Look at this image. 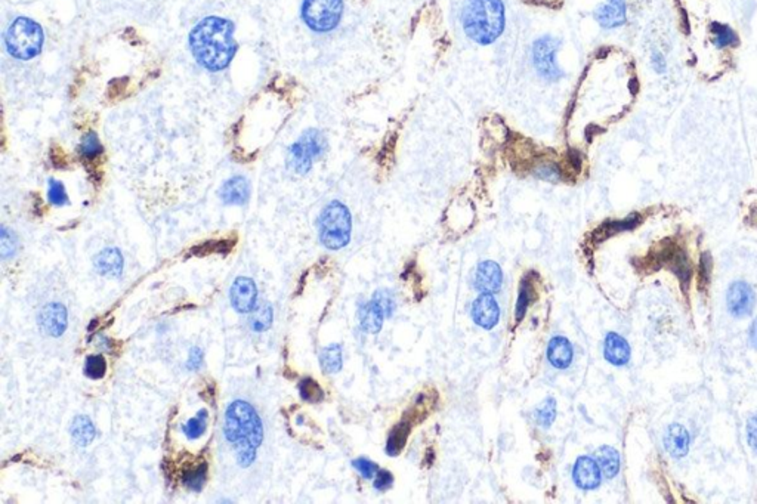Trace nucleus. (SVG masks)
Returning a JSON list of instances; mask_svg holds the SVG:
<instances>
[{"label": "nucleus", "mask_w": 757, "mask_h": 504, "mask_svg": "<svg viewBox=\"0 0 757 504\" xmlns=\"http://www.w3.org/2000/svg\"><path fill=\"white\" fill-rule=\"evenodd\" d=\"M190 48L200 65L211 72H220L237 52L234 24L219 17L204 18L190 34Z\"/></svg>", "instance_id": "obj_1"}, {"label": "nucleus", "mask_w": 757, "mask_h": 504, "mask_svg": "<svg viewBox=\"0 0 757 504\" xmlns=\"http://www.w3.org/2000/svg\"><path fill=\"white\" fill-rule=\"evenodd\" d=\"M462 24L466 36L475 43L491 44L505 30V5L502 0H466Z\"/></svg>", "instance_id": "obj_2"}, {"label": "nucleus", "mask_w": 757, "mask_h": 504, "mask_svg": "<svg viewBox=\"0 0 757 504\" xmlns=\"http://www.w3.org/2000/svg\"><path fill=\"white\" fill-rule=\"evenodd\" d=\"M224 435L237 450L258 448L263 439L262 420L249 403L234 401L227 408Z\"/></svg>", "instance_id": "obj_3"}, {"label": "nucleus", "mask_w": 757, "mask_h": 504, "mask_svg": "<svg viewBox=\"0 0 757 504\" xmlns=\"http://www.w3.org/2000/svg\"><path fill=\"white\" fill-rule=\"evenodd\" d=\"M352 218L349 209L341 202L324 207L318 219L320 241L325 249L341 250L351 240Z\"/></svg>", "instance_id": "obj_4"}, {"label": "nucleus", "mask_w": 757, "mask_h": 504, "mask_svg": "<svg viewBox=\"0 0 757 504\" xmlns=\"http://www.w3.org/2000/svg\"><path fill=\"white\" fill-rule=\"evenodd\" d=\"M43 30L36 21L17 18L5 34L8 52L18 60H31L40 54L43 46Z\"/></svg>", "instance_id": "obj_5"}, {"label": "nucleus", "mask_w": 757, "mask_h": 504, "mask_svg": "<svg viewBox=\"0 0 757 504\" xmlns=\"http://www.w3.org/2000/svg\"><path fill=\"white\" fill-rule=\"evenodd\" d=\"M327 147L324 135L316 129H309L299 138L288 149L287 166L298 174H307L311 170L312 161L321 157Z\"/></svg>", "instance_id": "obj_6"}, {"label": "nucleus", "mask_w": 757, "mask_h": 504, "mask_svg": "<svg viewBox=\"0 0 757 504\" xmlns=\"http://www.w3.org/2000/svg\"><path fill=\"white\" fill-rule=\"evenodd\" d=\"M342 14V0H305L302 5V18L311 30L317 33L334 30L339 26Z\"/></svg>", "instance_id": "obj_7"}, {"label": "nucleus", "mask_w": 757, "mask_h": 504, "mask_svg": "<svg viewBox=\"0 0 757 504\" xmlns=\"http://www.w3.org/2000/svg\"><path fill=\"white\" fill-rule=\"evenodd\" d=\"M561 42L552 36H543L532 44V63L537 73L549 81L562 77V70L556 63V54Z\"/></svg>", "instance_id": "obj_8"}, {"label": "nucleus", "mask_w": 757, "mask_h": 504, "mask_svg": "<svg viewBox=\"0 0 757 504\" xmlns=\"http://www.w3.org/2000/svg\"><path fill=\"white\" fill-rule=\"evenodd\" d=\"M229 298L232 308L237 312H252L256 308V302H258V288H256L254 281L246 277H238L232 283Z\"/></svg>", "instance_id": "obj_9"}, {"label": "nucleus", "mask_w": 757, "mask_h": 504, "mask_svg": "<svg viewBox=\"0 0 757 504\" xmlns=\"http://www.w3.org/2000/svg\"><path fill=\"white\" fill-rule=\"evenodd\" d=\"M726 303L729 312L733 316H745L750 315L754 308L756 295L747 283L737 281V283H732L728 288Z\"/></svg>", "instance_id": "obj_10"}, {"label": "nucleus", "mask_w": 757, "mask_h": 504, "mask_svg": "<svg viewBox=\"0 0 757 504\" xmlns=\"http://www.w3.org/2000/svg\"><path fill=\"white\" fill-rule=\"evenodd\" d=\"M39 325L48 336H63L68 325V315L64 304L55 302L44 304L39 312Z\"/></svg>", "instance_id": "obj_11"}, {"label": "nucleus", "mask_w": 757, "mask_h": 504, "mask_svg": "<svg viewBox=\"0 0 757 504\" xmlns=\"http://www.w3.org/2000/svg\"><path fill=\"white\" fill-rule=\"evenodd\" d=\"M472 318L476 325L491 330L500 318V308L491 293H482L472 304Z\"/></svg>", "instance_id": "obj_12"}, {"label": "nucleus", "mask_w": 757, "mask_h": 504, "mask_svg": "<svg viewBox=\"0 0 757 504\" xmlns=\"http://www.w3.org/2000/svg\"><path fill=\"white\" fill-rule=\"evenodd\" d=\"M574 482L581 489H595L599 487L602 479V471L596 460L592 457H578L573 469Z\"/></svg>", "instance_id": "obj_13"}, {"label": "nucleus", "mask_w": 757, "mask_h": 504, "mask_svg": "<svg viewBox=\"0 0 757 504\" xmlns=\"http://www.w3.org/2000/svg\"><path fill=\"white\" fill-rule=\"evenodd\" d=\"M595 18L598 24L605 30H612L624 26L627 19L626 0H605L598 6Z\"/></svg>", "instance_id": "obj_14"}, {"label": "nucleus", "mask_w": 757, "mask_h": 504, "mask_svg": "<svg viewBox=\"0 0 757 504\" xmlns=\"http://www.w3.org/2000/svg\"><path fill=\"white\" fill-rule=\"evenodd\" d=\"M503 283V273L494 261H484L476 268L475 287L482 293H496Z\"/></svg>", "instance_id": "obj_15"}, {"label": "nucleus", "mask_w": 757, "mask_h": 504, "mask_svg": "<svg viewBox=\"0 0 757 504\" xmlns=\"http://www.w3.org/2000/svg\"><path fill=\"white\" fill-rule=\"evenodd\" d=\"M603 355L610 364L621 367L630 359V346L624 337L617 333H608L603 343Z\"/></svg>", "instance_id": "obj_16"}, {"label": "nucleus", "mask_w": 757, "mask_h": 504, "mask_svg": "<svg viewBox=\"0 0 757 504\" xmlns=\"http://www.w3.org/2000/svg\"><path fill=\"white\" fill-rule=\"evenodd\" d=\"M574 358L573 345L567 337L555 336L547 346V359L557 370H565L571 366Z\"/></svg>", "instance_id": "obj_17"}, {"label": "nucleus", "mask_w": 757, "mask_h": 504, "mask_svg": "<svg viewBox=\"0 0 757 504\" xmlns=\"http://www.w3.org/2000/svg\"><path fill=\"white\" fill-rule=\"evenodd\" d=\"M219 197L225 204L243 206L249 202L250 186L243 177H234L228 179L219 191Z\"/></svg>", "instance_id": "obj_18"}, {"label": "nucleus", "mask_w": 757, "mask_h": 504, "mask_svg": "<svg viewBox=\"0 0 757 504\" xmlns=\"http://www.w3.org/2000/svg\"><path fill=\"white\" fill-rule=\"evenodd\" d=\"M123 256L119 249H104L95 257L97 271L108 278H119L123 273Z\"/></svg>", "instance_id": "obj_19"}, {"label": "nucleus", "mask_w": 757, "mask_h": 504, "mask_svg": "<svg viewBox=\"0 0 757 504\" xmlns=\"http://www.w3.org/2000/svg\"><path fill=\"white\" fill-rule=\"evenodd\" d=\"M665 447L673 459H682L690 450V433L682 425H671L666 430Z\"/></svg>", "instance_id": "obj_20"}, {"label": "nucleus", "mask_w": 757, "mask_h": 504, "mask_svg": "<svg viewBox=\"0 0 757 504\" xmlns=\"http://www.w3.org/2000/svg\"><path fill=\"white\" fill-rule=\"evenodd\" d=\"M359 325L363 330L368 334H377L383 325V320H385V314L379 308V304L375 300H370L364 303L359 308Z\"/></svg>", "instance_id": "obj_21"}, {"label": "nucleus", "mask_w": 757, "mask_h": 504, "mask_svg": "<svg viewBox=\"0 0 757 504\" xmlns=\"http://www.w3.org/2000/svg\"><path fill=\"white\" fill-rule=\"evenodd\" d=\"M70 433H72V438L79 447H88V445L95 439L97 429L95 426H93L89 417L77 416L73 420L72 428H70Z\"/></svg>", "instance_id": "obj_22"}, {"label": "nucleus", "mask_w": 757, "mask_h": 504, "mask_svg": "<svg viewBox=\"0 0 757 504\" xmlns=\"http://www.w3.org/2000/svg\"><path fill=\"white\" fill-rule=\"evenodd\" d=\"M665 262L670 266L671 271L678 275V278L681 279V283H682L683 286H688V284H690V279H691V265H690V261H688V256H686L682 250L671 249V250L666 254Z\"/></svg>", "instance_id": "obj_23"}, {"label": "nucleus", "mask_w": 757, "mask_h": 504, "mask_svg": "<svg viewBox=\"0 0 757 504\" xmlns=\"http://www.w3.org/2000/svg\"><path fill=\"white\" fill-rule=\"evenodd\" d=\"M534 299H535V287H534L532 275H527L526 278L522 279L521 287H519V293H518V300H516V307H515V320H516V323H521L523 320V316L527 315V311H528L530 304L532 303Z\"/></svg>", "instance_id": "obj_24"}, {"label": "nucleus", "mask_w": 757, "mask_h": 504, "mask_svg": "<svg viewBox=\"0 0 757 504\" xmlns=\"http://www.w3.org/2000/svg\"><path fill=\"white\" fill-rule=\"evenodd\" d=\"M410 430H412V421L409 418H402L400 423L392 429L386 442V453L389 455H398L401 453V450L407 444V438H409L410 435Z\"/></svg>", "instance_id": "obj_25"}, {"label": "nucleus", "mask_w": 757, "mask_h": 504, "mask_svg": "<svg viewBox=\"0 0 757 504\" xmlns=\"http://www.w3.org/2000/svg\"><path fill=\"white\" fill-rule=\"evenodd\" d=\"M596 462L605 478H614L620 471V454L612 447H601L596 451Z\"/></svg>", "instance_id": "obj_26"}, {"label": "nucleus", "mask_w": 757, "mask_h": 504, "mask_svg": "<svg viewBox=\"0 0 757 504\" xmlns=\"http://www.w3.org/2000/svg\"><path fill=\"white\" fill-rule=\"evenodd\" d=\"M640 224V216L637 213H633L630 216H627L624 219H620V220H610L607 222V224H603L599 231L596 232V236L603 240V238H608V237H612L615 236V234H620V232H624V231H628V229H633L635 227H637Z\"/></svg>", "instance_id": "obj_27"}, {"label": "nucleus", "mask_w": 757, "mask_h": 504, "mask_svg": "<svg viewBox=\"0 0 757 504\" xmlns=\"http://www.w3.org/2000/svg\"><path fill=\"white\" fill-rule=\"evenodd\" d=\"M710 33H712V43L717 49H728L738 43L737 33L722 22H712Z\"/></svg>", "instance_id": "obj_28"}, {"label": "nucleus", "mask_w": 757, "mask_h": 504, "mask_svg": "<svg viewBox=\"0 0 757 504\" xmlns=\"http://www.w3.org/2000/svg\"><path fill=\"white\" fill-rule=\"evenodd\" d=\"M320 362H321V367H323L324 373H327V374L339 373L342 370V366H343L341 345L334 343V345L324 348L321 350V354H320Z\"/></svg>", "instance_id": "obj_29"}, {"label": "nucleus", "mask_w": 757, "mask_h": 504, "mask_svg": "<svg viewBox=\"0 0 757 504\" xmlns=\"http://www.w3.org/2000/svg\"><path fill=\"white\" fill-rule=\"evenodd\" d=\"M206 480H207V464L206 463H202V464H197L195 467L186 469V471L182 473V484L188 489L194 491V492H200L204 488Z\"/></svg>", "instance_id": "obj_30"}, {"label": "nucleus", "mask_w": 757, "mask_h": 504, "mask_svg": "<svg viewBox=\"0 0 757 504\" xmlns=\"http://www.w3.org/2000/svg\"><path fill=\"white\" fill-rule=\"evenodd\" d=\"M206 428H207V412L206 409H200L194 418H190L186 423L182 425V432L188 439H197L206 432Z\"/></svg>", "instance_id": "obj_31"}, {"label": "nucleus", "mask_w": 757, "mask_h": 504, "mask_svg": "<svg viewBox=\"0 0 757 504\" xmlns=\"http://www.w3.org/2000/svg\"><path fill=\"white\" fill-rule=\"evenodd\" d=\"M299 393L302 400L311 404H318L324 400V392L321 386L311 377H307L299 383Z\"/></svg>", "instance_id": "obj_32"}, {"label": "nucleus", "mask_w": 757, "mask_h": 504, "mask_svg": "<svg viewBox=\"0 0 757 504\" xmlns=\"http://www.w3.org/2000/svg\"><path fill=\"white\" fill-rule=\"evenodd\" d=\"M556 417V401L555 398H546V400L535 409V418L543 428H551Z\"/></svg>", "instance_id": "obj_33"}, {"label": "nucleus", "mask_w": 757, "mask_h": 504, "mask_svg": "<svg viewBox=\"0 0 757 504\" xmlns=\"http://www.w3.org/2000/svg\"><path fill=\"white\" fill-rule=\"evenodd\" d=\"M107 371V361L102 355H89L85 362V374L92 379L98 380L106 376Z\"/></svg>", "instance_id": "obj_34"}, {"label": "nucleus", "mask_w": 757, "mask_h": 504, "mask_svg": "<svg viewBox=\"0 0 757 504\" xmlns=\"http://www.w3.org/2000/svg\"><path fill=\"white\" fill-rule=\"evenodd\" d=\"M102 152V145L99 143V138L95 132H88L83 138H81L80 144V154L86 158H95Z\"/></svg>", "instance_id": "obj_35"}, {"label": "nucleus", "mask_w": 757, "mask_h": 504, "mask_svg": "<svg viewBox=\"0 0 757 504\" xmlns=\"http://www.w3.org/2000/svg\"><path fill=\"white\" fill-rule=\"evenodd\" d=\"M17 247L18 243L15 236L10 231H8L6 227H3L2 232H0V253H2L3 259L13 257L17 253Z\"/></svg>", "instance_id": "obj_36"}, {"label": "nucleus", "mask_w": 757, "mask_h": 504, "mask_svg": "<svg viewBox=\"0 0 757 504\" xmlns=\"http://www.w3.org/2000/svg\"><path fill=\"white\" fill-rule=\"evenodd\" d=\"M48 200L54 206H65V204H68V197H67V193H65L63 182L56 181V179H49Z\"/></svg>", "instance_id": "obj_37"}, {"label": "nucleus", "mask_w": 757, "mask_h": 504, "mask_svg": "<svg viewBox=\"0 0 757 504\" xmlns=\"http://www.w3.org/2000/svg\"><path fill=\"white\" fill-rule=\"evenodd\" d=\"M373 300L379 304V308L383 311L385 316H391L393 311L397 309V302H395V298L389 290H377L375 296H373Z\"/></svg>", "instance_id": "obj_38"}, {"label": "nucleus", "mask_w": 757, "mask_h": 504, "mask_svg": "<svg viewBox=\"0 0 757 504\" xmlns=\"http://www.w3.org/2000/svg\"><path fill=\"white\" fill-rule=\"evenodd\" d=\"M271 324H272V308L270 307V304H265V307L258 312V315L253 318L252 327L254 332H265L271 327Z\"/></svg>", "instance_id": "obj_39"}, {"label": "nucleus", "mask_w": 757, "mask_h": 504, "mask_svg": "<svg viewBox=\"0 0 757 504\" xmlns=\"http://www.w3.org/2000/svg\"><path fill=\"white\" fill-rule=\"evenodd\" d=\"M535 177L544 181H559L562 177V172L556 166V164L544 163L535 169Z\"/></svg>", "instance_id": "obj_40"}, {"label": "nucleus", "mask_w": 757, "mask_h": 504, "mask_svg": "<svg viewBox=\"0 0 757 504\" xmlns=\"http://www.w3.org/2000/svg\"><path fill=\"white\" fill-rule=\"evenodd\" d=\"M352 466L357 469V472L366 478V479H373L376 476V473L379 472V467L376 463H373L371 460L368 459H364V457H361V459H357L352 462Z\"/></svg>", "instance_id": "obj_41"}, {"label": "nucleus", "mask_w": 757, "mask_h": 504, "mask_svg": "<svg viewBox=\"0 0 757 504\" xmlns=\"http://www.w3.org/2000/svg\"><path fill=\"white\" fill-rule=\"evenodd\" d=\"M392 484H393V476L388 471H379L375 476V480H373V485H375V488L379 491H385L391 488Z\"/></svg>", "instance_id": "obj_42"}, {"label": "nucleus", "mask_w": 757, "mask_h": 504, "mask_svg": "<svg viewBox=\"0 0 757 504\" xmlns=\"http://www.w3.org/2000/svg\"><path fill=\"white\" fill-rule=\"evenodd\" d=\"M202 364H203V350L200 348H193L190 350L188 361H186V368L195 371L202 367Z\"/></svg>", "instance_id": "obj_43"}, {"label": "nucleus", "mask_w": 757, "mask_h": 504, "mask_svg": "<svg viewBox=\"0 0 757 504\" xmlns=\"http://www.w3.org/2000/svg\"><path fill=\"white\" fill-rule=\"evenodd\" d=\"M651 65H652V68H654V72H656V73H658V74L666 73L667 63H666L665 55H662V54L658 52V51L652 52V55H651Z\"/></svg>", "instance_id": "obj_44"}, {"label": "nucleus", "mask_w": 757, "mask_h": 504, "mask_svg": "<svg viewBox=\"0 0 757 504\" xmlns=\"http://www.w3.org/2000/svg\"><path fill=\"white\" fill-rule=\"evenodd\" d=\"M256 459V448H243L237 450V462L241 467L250 466Z\"/></svg>", "instance_id": "obj_45"}, {"label": "nucleus", "mask_w": 757, "mask_h": 504, "mask_svg": "<svg viewBox=\"0 0 757 504\" xmlns=\"http://www.w3.org/2000/svg\"><path fill=\"white\" fill-rule=\"evenodd\" d=\"M747 439L750 447L757 451V416L750 417L747 423Z\"/></svg>", "instance_id": "obj_46"}, {"label": "nucleus", "mask_w": 757, "mask_h": 504, "mask_svg": "<svg viewBox=\"0 0 757 504\" xmlns=\"http://www.w3.org/2000/svg\"><path fill=\"white\" fill-rule=\"evenodd\" d=\"M710 269H712V257H710L707 253H704L703 257H701V265H700V275H701L704 286L707 284V281H708Z\"/></svg>", "instance_id": "obj_47"}, {"label": "nucleus", "mask_w": 757, "mask_h": 504, "mask_svg": "<svg viewBox=\"0 0 757 504\" xmlns=\"http://www.w3.org/2000/svg\"><path fill=\"white\" fill-rule=\"evenodd\" d=\"M749 341H750V345L757 349V320L751 324L750 333H749Z\"/></svg>", "instance_id": "obj_48"}]
</instances>
